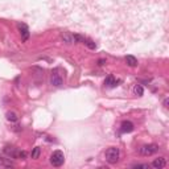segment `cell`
<instances>
[{
    "instance_id": "8",
    "label": "cell",
    "mask_w": 169,
    "mask_h": 169,
    "mask_svg": "<svg viewBox=\"0 0 169 169\" xmlns=\"http://www.w3.org/2000/svg\"><path fill=\"white\" fill-rule=\"evenodd\" d=\"M166 165V160L165 157H159V159H155V161L152 163V166L156 169H160V168H164Z\"/></svg>"
},
{
    "instance_id": "1",
    "label": "cell",
    "mask_w": 169,
    "mask_h": 169,
    "mask_svg": "<svg viewBox=\"0 0 169 169\" xmlns=\"http://www.w3.org/2000/svg\"><path fill=\"white\" fill-rule=\"evenodd\" d=\"M119 160V148L110 147L106 151V161L108 164H116Z\"/></svg>"
},
{
    "instance_id": "13",
    "label": "cell",
    "mask_w": 169,
    "mask_h": 169,
    "mask_svg": "<svg viewBox=\"0 0 169 169\" xmlns=\"http://www.w3.org/2000/svg\"><path fill=\"white\" fill-rule=\"evenodd\" d=\"M134 92H135V95H138V97H141V95H143V92H144V90H143V87H141L140 85H135Z\"/></svg>"
},
{
    "instance_id": "11",
    "label": "cell",
    "mask_w": 169,
    "mask_h": 169,
    "mask_svg": "<svg viewBox=\"0 0 169 169\" xmlns=\"http://www.w3.org/2000/svg\"><path fill=\"white\" fill-rule=\"evenodd\" d=\"M61 37H62V40L65 41L66 44H73V42H74V38H73V36L69 35V33H63Z\"/></svg>"
},
{
    "instance_id": "15",
    "label": "cell",
    "mask_w": 169,
    "mask_h": 169,
    "mask_svg": "<svg viewBox=\"0 0 169 169\" xmlns=\"http://www.w3.org/2000/svg\"><path fill=\"white\" fill-rule=\"evenodd\" d=\"M83 44L87 46V48H90V49H95L97 48V44L94 42V41H91V40H89V38H85V41H83Z\"/></svg>"
},
{
    "instance_id": "10",
    "label": "cell",
    "mask_w": 169,
    "mask_h": 169,
    "mask_svg": "<svg viewBox=\"0 0 169 169\" xmlns=\"http://www.w3.org/2000/svg\"><path fill=\"white\" fill-rule=\"evenodd\" d=\"M126 62H127V65L131 66V67L138 66V60H136L134 56H127V57H126Z\"/></svg>"
},
{
    "instance_id": "18",
    "label": "cell",
    "mask_w": 169,
    "mask_h": 169,
    "mask_svg": "<svg viewBox=\"0 0 169 169\" xmlns=\"http://www.w3.org/2000/svg\"><path fill=\"white\" fill-rule=\"evenodd\" d=\"M17 157H20V159H25V157H26V152L20 151V152L17 153Z\"/></svg>"
},
{
    "instance_id": "12",
    "label": "cell",
    "mask_w": 169,
    "mask_h": 169,
    "mask_svg": "<svg viewBox=\"0 0 169 169\" xmlns=\"http://www.w3.org/2000/svg\"><path fill=\"white\" fill-rule=\"evenodd\" d=\"M40 153H41V149H40V147H36V148H33V151H32V153H31V157L33 159V160H36V159H38V156H40Z\"/></svg>"
},
{
    "instance_id": "2",
    "label": "cell",
    "mask_w": 169,
    "mask_h": 169,
    "mask_svg": "<svg viewBox=\"0 0 169 169\" xmlns=\"http://www.w3.org/2000/svg\"><path fill=\"white\" fill-rule=\"evenodd\" d=\"M50 163L53 166H61L65 163V156H63V152L61 151H54L50 156Z\"/></svg>"
},
{
    "instance_id": "16",
    "label": "cell",
    "mask_w": 169,
    "mask_h": 169,
    "mask_svg": "<svg viewBox=\"0 0 169 169\" xmlns=\"http://www.w3.org/2000/svg\"><path fill=\"white\" fill-rule=\"evenodd\" d=\"M7 119L9 122H17V115L15 114V112H7Z\"/></svg>"
},
{
    "instance_id": "4",
    "label": "cell",
    "mask_w": 169,
    "mask_h": 169,
    "mask_svg": "<svg viewBox=\"0 0 169 169\" xmlns=\"http://www.w3.org/2000/svg\"><path fill=\"white\" fill-rule=\"evenodd\" d=\"M50 83H52L53 86H56V87L61 86V85L63 83V78H62V75L60 74V69H56V70H53V72H52Z\"/></svg>"
},
{
    "instance_id": "19",
    "label": "cell",
    "mask_w": 169,
    "mask_h": 169,
    "mask_svg": "<svg viewBox=\"0 0 169 169\" xmlns=\"http://www.w3.org/2000/svg\"><path fill=\"white\" fill-rule=\"evenodd\" d=\"M104 62H106V61H104V60H99V61H98V65H100V66H102V65H104Z\"/></svg>"
},
{
    "instance_id": "3",
    "label": "cell",
    "mask_w": 169,
    "mask_h": 169,
    "mask_svg": "<svg viewBox=\"0 0 169 169\" xmlns=\"http://www.w3.org/2000/svg\"><path fill=\"white\" fill-rule=\"evenodd\" d=\"M159 151V145L157 144H148V145H143L140 148V153L143 156H151L153 153Z\"/></svg>"
},
{
    "instance_id": "6",
    "label": "cell",
    "mask_w": 169,
    "mask_h": 169,
    "mask_svg": "<svg viewBox=\"0 0 169 169\" xmlns=\"http://www.w3.org/2000/svg\"><path fill=\"white\" fill-rule=\"evenodd\" d=\"M120 131L123 134H128V132H132L134 131V123H131L129 120H124L120 126Z\"/></svg>"
},
{
    "instance_id": "20",
    "label": "cell",
    "mask_w": 169,
    "mask_h": 169,
    "mask_svg": "<svg viewBox=\"0 0 169 169\" xmlns=\"http://www.w3.org/2000/svg\"><path fill=\"white\" fill-rule=\"evenodd\" d=\"M164 106H165V107H168V99H165V100H164Z\"/></svg>"
},
{
    "instance_id": "17",
    "label": "cell",
    "mask_w": 169,
    "mask_h": 169,
    "mask_svg": "<svg viewBox=\"0 0 169 169\" xmlns=\"http://www.w3.org/2000/svg\"><path fill=\"white\" fill-rule=\"evenodd\" d=\"M134 168H144V169H148L149 165H148V164H135Z\"/></svg>"
},
{
    "instance_id": "9",
    "label": "cell",
    "mask_w": 169,
    "mask_h": 169,
    "mask_svg": "<svg viewBox=\"0 0 169 169\" xmlns=\"http://www.w3.org/2000/svg\"><path fill=\"white\" fill-rule=\"evenodd\" d=\"M4 152H6L8 156H11V157H17V153H19L15 147H6V148H4Z\"/></svg>"
},
{
    "instance_id": "5",
    "label": "cell",
    "mask_w": 169,
    "mask_h": 169,
    "mask_svg": "<svg viewBox=\"0 0 169 169\" xmlns=\"http://www.w3.org/2000/svg\"><path fill=\"white\" fill-rule=\"evenodd\" d=\"M17 28H19V31H20V35H21L23 41H26L29 38V29H28V26H26L25 24H19Z\"/></svg>"
},
{
    "instance_id": "14",
    "label": "cell",
    "mask_w": 169,
    "mask_h": 169,
    "mask_svg": "<svg viewBox=\"0 0 169 169\" xmlns=\"http://www.w3.org/2000/svg\"><path fill=\"white\" fill-rule=\"evenodd\" d=\"M13 165V164L11 163V161H8V159H4V157H1V156H0V166H12Z\"/></svg>"
},
{
    "instance_id": "7",
    "label": "cell",
    "mask_w": 169,
    "mask_h": 169,
    "mask_svg": "<svg viewBox=\"0 0 169 169\" xmlns=\"http://www.w3.org/2000/svg\"><path fill=\"white\" fill-rule=\"evenodd\" d=\"M118 83H120V81L115 79L114 75H108V77L104 79V85H106L107 87H115V86H118Z\"/></svg>"
}]
</instances>
